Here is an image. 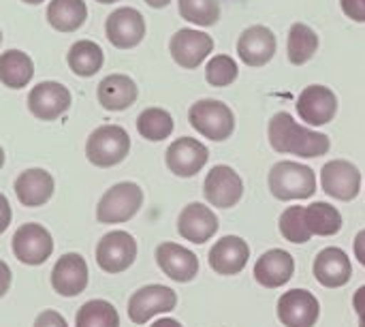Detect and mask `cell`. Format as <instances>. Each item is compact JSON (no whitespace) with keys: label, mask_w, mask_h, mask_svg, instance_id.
<instances>
[{"label":"cell","mask_w":365,"mask_h":327,"mask_svg":"<svg viewBox=\"0 0 365 327\" xmlns=\"http://www.w3.org/2000/svg\"><path fill=\"white\" fill-rule=\"evenodd\" d=\"M269 144L280 154H295L302 159L325 156L331 148V141L325 133H317L308 126L295 122L289 111H278L267 126Z\"/></svg>","instance_id":"6da1fadb"},{"label":"cell","mask_w":365,"mask_h":327,"mask_svg":"<svg viewBox=\"0 0 365 327\" xmlns=\"http://www.w3.org/2000/svg\"><path fill=\"white\" fill-rule=\"evenodd\" d=\"M267 184L276 199L302 201V199H310L317 193V173L308 165L295 161H280L269 169Z\"/></svg>","instance_id":"7a4b0ae2"},{"label":"cell","mask_w":365,"mask_h":327,"mask_svg":"<svg viewBox=\"0 0 365 327\" xmlns=\"http://www.w3.org/2000/svg\"><path fill=\"white\" fill-rule=\"evenodd\" d=\"M130 152V137L118 124H103L94 129L86 141V156L94 167L109 169L120 165Z\"/></svg>","instance_id":"3957f363"},{"label":"cell","mask_w":365,"mask_h":327,"mask_svg":"<svg viewBox=\"0 0 365 327\" xmlns=\"http://www.w3.org/2000/svg\"><path fill=\"white\" fill-rule=\"evenodd\" d=\"M143 191L137 182H118L103 193L96 206V221L103 225H122L139 214Z\"/></svg>","instance_id":"277c9868"},{"label":"cell","mask_w":365,"mask_h":327,"mask_svg":"<svg viewBox=\"0 0 365 327\" xmlns=\"http://www.w3.org/2000/svg\"><path fill=\"white\" fill-rule=\"evenodd\" d=\"M190 126L205 139L225 141L235 131V114L229 105L216 99H201L188 111Z\"/></svg>","instance_id":"5b68a950"},{"label":"cell","mask_w":365,"mask_h":327,"mask_svg":"<svg viewBox=\"0 0 365 327\" xmlns=\"http://www.w3.org/2000/svg\"><path fill=\"white\" fill-rule=\"evenodd\" d=\"M178 306V293L165 285H145L128 300V319L135 326H145L158 315L171 313Z\"/></svg>","instance_id":"8992f818"},{"label":"cell","mask_w":365,"mask_h":327,"mask_svg":"<svg viewBox=\"0 0 365 327\" xmlns=\"http://www.w3.org/2000/svg\"><path fill=\"white\" fill-rule=\"evenodd\" d=\"M137 259V240L128 231H109L96 244V263L107 274L126 272Z\"/></svg>","instance_id":"52a82bcc"},{"label":"cell","mask_w":365,"mask_h":327,"mask_svg":"<svg viewBox=\"0 0 365 327\" xmlns=\"http://www.w3.org/2000/svg\"><path fill=\"white\" fill-rule=\"evenodd\" d=\"M13 255L24 266H43L53 253L51 233L38 223H26L17 227L11 240Z\"/></svg>","instance_id":"ba28073f"},{"label":"cell","mask_w":365,"mask_h":327,"mask_svg":"<svg viewBox=\"0 0 365 327\" xmlns=\"http://www.w3.org/2000/svg\"><path fill=\"white\" fill-rule=\"evenodd\" d=\"M205 201L214 208L229 210L235 208L244 197V180L229 165H216L210 169L203 182Z\"/></svg>","instance_id":"9c48e42d"},{"label":"cell","mask_w":365,"mask_h":327,"mask_svg":"<svg viewBox=\"0 0 365 327\" xmlns=\"http://www.w3.org/2000/svg\"><path fill=\"white\" fill-rule=\"evenodd\" d=\"M71 101L73 96L64 84L41 81L28 92V111L43 122H53L68 111Z\"/></svg>","instance_id":"30bf717a"},{"label":"cell","mask_w":365,"mask_h":327,"mask_svg":"<svg viewBox=\"0 0 365 327\" xmlns=\"http://www.w3.org/2000/svg\"><path fill=\"white\" fill-rule=\"evenodd\" d=\"M276 313L284 327H314L321 317V304L308 289H291L278 298Z\"/></svg>","instance_id":"8fae6325"},{"label":"cell","mask_w":365,"mask_h":327,"mask_svg":"<svg viewBox=\"0 0 365 327\" xmlns=\"http://www.w3.org/2000/svg\"><path fill=\"white\" fill-rule=\"evenodd\" d=\"M321 186L338 201H353L361 191V171L351 161L334 159L321 169Z\"/></svg>","instance_id":"7c38bea8"},{"label":"cell","mask_w":365,"mask_h":327,"mask_svg":"<svg viewBox=\"0 0 365 327\" xmlns=\"http://www.w3.org/2000/svg\"><path fill=\"white\" fill-rule=\"evenodd\" d=\"M105 34L118 49H133L145 36V19L133 6H120L109 13L105 21Z\"/></svg>","instance_id":"4fadbf2b"},{"label":"cell","mask_w":365,"mask_h":327,"mask_svg":"<svg viewBox=\"0 0 365 327\" xmlns=\"http://www.w3.org/2000/svg\"><path fill=\"white\" fill-rule=\"evenodd\" d=\"M210 159V150L205 144L192 137H180L171 141V146L165 152L167 169L178 178H192L197 176Z\"/></svg>","instance_id":"5bb4252c"},{"label":"cell","mask_w":365,"mask_h":327,"mask_svg":"<svg viewBox=\"0 0 365 327\" xmlns=\"http://www.w3.org/2000/svg\"><path fill=\"white\" fill-rule=\"evenodd\" d=\"M169 51H171V58L182 69L190 71V69H197L214 51V39L207 32L182 28L171 36Z\"/></svg>","instance_id":"9a60e30c"},{"label":"cell","mask_w":365,"mask_h":327,"mask_svg":"<svg viewBox=\"0 0 365 327\" xmlns=\"http://www.w3.org/2000/svg\"><path fill=\"white\" fill-rule=\"evenodd\" d=\"M295 107L304 122H308L310 126H323L336 118L338 96L331 88L314 84V86H308L302 90Z\"/></svg>","instance_id":"2e32d148"},{"label":"cell","mask_w":365,"mask_h":327,"mask_svg":"<svg viewBox=\"0 0 365 327\" xmlns=\"http://www.w3.org/2000/svg\"><path fill=\"white\" fill-rule=\"evenodd\" d=\"M90 281L88 263L79 253L62 255L51 270V287L62 298H75L86 291Z\"/></svg>","instance_id":"e0dca14e"},{"label":"cell","mask_w":365,"mask_h":327,"mask_svg":"<svg viewBox=\"0 0 365 327\" xmlns=\"http://www.w3.org/2000/svg\"><path fill=\"white\" fill-rule=\"evenodd\" d=\"M218 227L220 223L214 210L199 201L188 203L178 216V233L192 244L210 242L218 233Z\"/></svg>","instance_id":"ac0fdd59"},{"label":"cell","mask_w":365,"mask_h":327,"mask_svg":"<svg viewBox=\"0 0 365 327\" xmlns=\"http://www.w3.org/2000/svg\"><path fill=\"white\" fill-rule=\"evenodd\" d=\"M250 259V246L240 236H225L220 238L207 255L210 268L220 276H235L240 274Z\"/></svg>","instance_id":"d6986e66"},{"label":"cell","mask_w":365,"mask_h":327,"mask_svg":"<svg viewBox=\"0 0 365 327\" xmlns=\"http://www.w3.org/2000/svg\"><path fill=\"white\" fill-rule=\"evenodd\" d=\"M156 263L163 274L175 283H190L199 274L197 255L175 242H163L156 246Z\"/></svg>","instance_id":"ffe728a7"},{"label":"cell","mask_w":365,"mask_h":327,"mask_svg":"<svg viewBox=\"0 0 365 327\" xmlns=\"http://www.w3.org/2000/svg\"><path fill=\"white\" fill-rule=\"evenodd\" d=\"M276 34L267 26H250L237 39V54L248 66H265L276 54Z\"/></svg>","instance_id":"44dd1931"},{"label":"cell","mask_w":365,"mask_h":327,"mask_svg":"<svg viewBox=\"0 0 365 327\" xmlns=\"http://www.w3.org/2000/svg\"><path fill=\"white\" fill-rule=\"evenodd\" d=\"M53 191H56L53 176L47 169H41V167L26 169L15 180V195H17V201L24 208H41V206H45L53 197Z\"/></svg>","instance_id":"7402d4cb"},{"label":"cell","mask_w":365,"mask_h":327,"mask_svg":"<svg viewBox=\"0 0 365 327\" xmlns=\"http://www.w3.org/2000/svg\"><path fill=\"white\" fill-rule=\"evenodd\" d=\"M312 272L317 276V281L327 287V289H340L344 285H349L351 276H353V266L349 255L338 248V246H329L323 248L312 266Z\"/></svg>","instance_id":"603a6c76"},{"label":"cell","mask_w":365,"mask_h":327,"mask_svg":"<svg viewBox=\"0 0 365 327\" xmlns=\"http://www.w3.org/2000/svg\"><path fill=\"white\" fill-rule=\"evenodd\" d=\"M295 274V259L282 248H272L263 253L255 263V278L265 289H280Z\"/></svg>","instance_id":"cb8c5ba5"},{"label":"cell","mask_w":365,"mask_h":327,"mask_svg":"<svg viewBox=\"0 0 365 327\" xmlns=\"http://www.w3.org/2000/svg\"><path fill=\"white\" fill-rule=\"evenodd\" d=\"M96 99L103 105V109H107V111H124V109H128L130 105L137 103L139 88L128 75L113 73V75H107L98 84Z\"/></svg>","instance_id":"d4e9b609"},{"label":"cell","mask_w":365,"mask_h":327,"mask_svg":"<svg viewBox=\"0 0 365 327\" xmlns=\"http://www.w3.org/2000/svg\"><path fill=\"white\" fill-rule=\"evenodd\" d=\"M34 62L21 49H6L0 54V84L11 90H21L32 81Z\"/></svg>","instance_id":"484cf974"},{"label":"cell","mask_w":365,"mask_h":327,"mask_svg":"<svg viewBox=\"0 0 365 327\" xmlns=\"http://www.w3.org/2000/svg\"><path fill=\"white\" fill-rule=\"evenodd\" d=\"M47 21L58 32H75L88 19L86 0H51L47 4Z\"/></svg>","instance_id":"4316f807"},{"label":"cell","mask_w":365,"mask_h":327,"mask_svg":"<svg viewBox=\"0 0 365 327\" xmlns=\"http://www.w3.org/2000/svg\"><path fill=\"white\" fill-rule=\"evenodd\" d=\"M66 62H68V69L77 77H92L103 69L105 54H103L98 43L81 39V41H75L71 45V49L66 54Z\"/></svg>","instance_id":"83f0119b"},{"label":"cell","mask_w":365,"mask_h":327,"mask_svg":"<svg viewBox=\"0 0 365 327\" xmlns=\"http://www.w3.org/2000/svg\"><path fill=\"white\" fill-rule=\"evenodd\" d=\"M306 225L312 236L331 238L342 229V214L327 201H314L306 208Z\"/></svg>","instance_id":"f1b7e54d"},{"label":"cell","mask_w":365,"mask_h":327,"mask_svg":"<svg viewBox=\"0 0 365 327\" xmlns=\"http://www.w3.org/2000/svg\"><path fill=\"white\" fill-rule=\"evenodd\" d=\"M317 49H319L317 32L308 24H302V21L293 24L289 30V45H287L291 64L302 66V64L310 62L314 58Z\"/></svg>","instance_id":"f546056e"},{"label":"cell","mask_w":365,"mask_h":327,"mask_svg":"<svg viewBox=\"0 0 365 327\" xmlns=\"http://www.w3.org/2000/svg\"><path fill=\"white\" fill-rule=\"evenodd\" d=\"M175 129L173 116L163 107H148L137 118V131L148 141H163L171 137Z\"/></svg>","instance_id":"4dcf8cb0"},{"label":"cell","mask_w":365,"mask_h":327,"mask_svg":"<svg viewBox=\"0 0 365 327\" xmlns=\"http://www.w3.org/2000/svg\"><path fill=\"white\" fill-rule=\"evenodd\" d=\"M75 327H120V313L107 300H90L77 311Z\"/></svg>","instance_id":"1f68e13d"},{"label":"cell","mask_w":365,"mask_h":327,"mask_svg":"<svg viewBox=\"0 0 365 327\" xmlns=\"http://www.w3.org/2000/svg\"><path fill=\"white\" fill-rule=\"evenodd\" d=\"M278 229H280L282 238L291 244H306L312 238V233L306 225V208H302V206L287 208L280 214Z\"/></svg>","instance_id":"d6a6232c"},{"label":"cell","mask_w":365,"mask_h":327,"mask_svg":"<svg viewBox=\"0 0 365 327\" xmlns=\"http://www.w3.org/2000/svg\"><path fill=\"white\" fill-rule=\"evenodd\" d=\"M178 9L186 21L203 28H210L220 19L218 0H178Z\"/></svg>","instance_id":"836d02e7"},{"label":"cell","mask_w":365,"mask_h":327,"mask_svg":"<svg viewBox=\"0 0 365 327\" xmlns=\"http://www.w3.org/2000/svg\"><path fill=\"white\" fill-rule=\"evenodd\" d=\"M237 73H240L237 62H235L231 56H227V54L214 56V58L207 62V66H205V79H207V84L214 86V88L231 86V84L237 79Z\"/></svg>","instance_id":"e575fe53"},{"label":"cell","mask_w":365,"mask_h":327,"mask_svg":"<svg viewBox=\"0 0 365 327\" xmlns=\"http://www.w3.org/2000/svg\"><path fill=\"white\" fill-rule=\"evenodd\" d=\"M340 4L349 19L365 24V0H340Z\"/></svg>","instance_id":"d590c367"},{"label":"cell","mask_w":365,"mask_h":327,"mask_svg":"<svg viewBox=\"0 0 365 327\" xmlns=\"http://www.w3.org/2000/svg\"><path fill=\"white\" fill-rule=\"evenodd\" d=\"M32 327H68V323H66V319L58 311H43L34 319V326Z\"/></svg>","instance_id":"8d00e7d4"},{"label":"cell","mask_w":365,"mask_h":327,"mask_svg":"<svg viewBox=\"0 0 365 327\" xmlns=\"http://www.w3.org/2000/svg\"><path fill=\"white\" fill-rule=\"evenodd\" d=\"M11 283H13V272L9 268V263L0 259V300L9 293Z\"/></svg>","instance_id":"74e56055"},{"label":"cell","mask_w":365,"mask_h":327,"mask_svg":"<svg viewBox=\"0 0 365 327\" xmlns=\"http://www.w3.org/2000/svg\"><path fill=\"white\" fill-rule=\"evenodd\" d=\"M11 218H13V212H11V203L9 199L0 193V236L9 229L11 225Z\"/></svg>","instance_id":"f35d334b"},{"label":"cell","mask_w":365,"mask_h":327,"mask_svg":"<svg viewBox=\"0 0 365 327\" xmlns=\"http://www.w3.org/2000/svg\"><path fill=\"white\" fill-rule=\"evenodd\" d=\"M353 308L359 317V327H365V285L359 287L353 296Z\"/></svg>","instance_id":"ab89813d"},{"label":"cell","mask_w":365,"mask_h":327,"mask_svg":"<svg viewBox=\"0 0 365 327\" xmlns=\"http://www.w3.org/2000/svg\"><path fill=\"white\" fill-rule=\"evenodd\" d=\"M353 251H355V257L357 261L365 268V229H361L357 236H355V242H353Z\"/></svg>","instance_id":"60d3db41"},{"label":"cell","mask_w":365,"mask_h":327,"mask_svg":"<svg viewBox=\"0 0 365 327\" xmlns=\"http://www.w3.org/2000/svg\"><path fill=\"white\" fill-rule=\"evenodd\" d=\"M152 327H184L178 319H171V317H163V319H158V321H154Z\"/></svg>","instance_id":"b9f144b4"},{"label":"cell","mask_w":365,"mask_h":327,"mask_svg":"<svg viewBox=\"0 0 365 327\" xmlns=\"http://www.w3.org/2000/svg\"><path fill=\"white\" fill-rule=\"evenodd\" d=\"M145 4H150L152 9H165L171 0H143Z\"/></svg>","instance_id":"7bdbcfd3"},{"label":"cell","mask_w":365,"mask_h":327,"mask_svg":"<svg viewBox=\"0 0 365 327\" xmlns=\"http://www.w3.org/2000/svg\"><path fill=\"white\" fill-rule=\"evenodd\" d=\"M4 167V150H2V146H0V169Z\"/></svg>","instance_id":"ee69618b"},{"label":"cell","mask_w":365,"mask_h":327,"mask_svg":"<svg viewBox=\"0 0 365 327\" xmlns=\"http://www.w3.org/2000/svg\"><path fill=\"white\" fill-rule=\"evenodd\" d=\"M21 2H26V4H41L43 0H21Z\"/></svg>","instance_id":"f6af8a7d"},{"label":"cell","mask_w":365,"mask_h":327,"mask_svg":"<svg viewBox=\"0 0 365 327\" xmlns=\"http://www.w3.org/2000/svg\"><path fill=\"white\" fill-rule=\"evenodd\" d=\"M96 2H101V4H111V2H118V0H96Z\"/></svg>","instance_id":"bcb514c9"},{"label":"cell","mask_w":365,"mask_h":327,"mask_svg":"<svg viewBox=\"0 0 365 327\" xmlns=\"http://www.w3.org/2000/svg\"><path fill=\"white\" fill-rule=\"evenodd\" d=\"M0 45H2V32H0Z\"/></svg>","instance_id":"7dc6e473"}]
</instances>
